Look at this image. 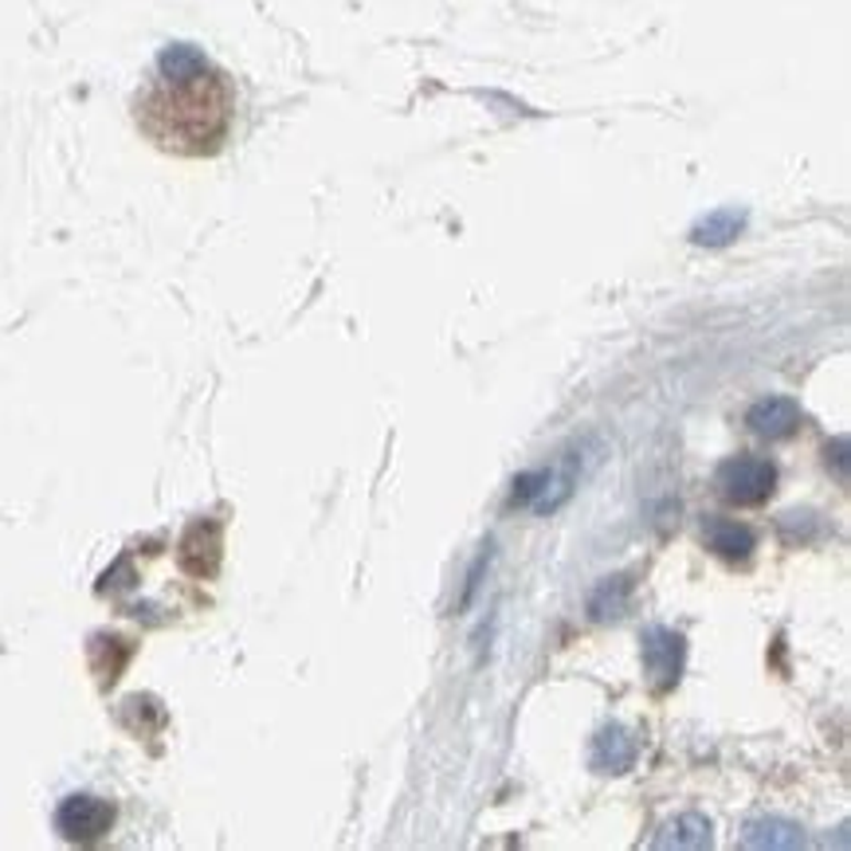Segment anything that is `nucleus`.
Instances as JSON below:
<instances>
[{"instance_id":"obj_1","label":"nucleus","mask_w":851,"mask_h":851,"mask_svg":"<svg viewBox=\"0 0 851 851\" xmlns=\"http://www.w3.org/2000/svg\"><path fill=\"white\" fill-rule=\"evenodd\" d=\"M232 90L193 44H170L157 59V87L142 102V126L165 150L212 153L228 134Z\"/></svg>"},{"instance_id":"obj_2","label":"nucleus","mask_w":851,"mask_h":851,"mask_svg":"<svg viewBox=\"0 0 851 851\" xmlns=\"http://www.w3.org/2000/svg\"><path fill=\"white\" fill-rule=\"evenodd\" d=\"M722 499L734 502V506H757L773 494L777 487V471H773L770 459H753V456H734L718 467L714 476Z\"/></svg>"},{"instance_id":"obj_3","label":"nucleus","mask_w":851,"mask_h":851,"mask_svg":"<svg viewBox=\"0 0 851 851\" xmlns=\"http://www.w3.org/2000/svg\"><path fill=\"white\" fill-rule=\"evenodd\" d=\"M114 825V808L99 797H67L55 812V828L63 840L72 843H95Z\"/></svg>"},{"instance_id":"obj_4","label":"nucleus","mask_w":851,"mask_h":851,"mask_svg":"<svg viewBox=\"0 0 851 851\" xmlns=\"http://www.w3.org/2000/svg\"><path fill=\"white\" fill-rule=\"evenodd\" d=\"M745 424H750V428L765 439H785V436L797 432L800 408H797V401H789V396H770V401L753 404L750 416H745Z\"/></svg>"},{"instance_id":"obj_5","label":"nucleus","mask_w":851,"mask_h":851,"mask_svg":"<svg viewBox=\"0 0 851 851\" xmlns=\"http://www.w3.org/2000/svg\"><path fill=\"white\" fill-rule=\"evenodd\" d=\"M644 655L652 675H659V687H672L679 679V664H683V640L667 628H652L644 636Z\"/></svg>"},{"instance_id":"obj_6","label":"nucleus","mask_w":851,"mask_h":851,"mask_svg":"<svg viewBox=\"0 0 851 851\" xmlns=\"http://www.w3.org/2000/svg\"><path fill=\"white\" fill-rule=\"evenodd\" d=\"M185 565L193 574L200 577H212L216 574V561H220V530L212 522H197V526L185 534Z\"/></svg>"},{"instance_id":"obj_7","label":"nucleus","mask_w":851,"mask_h":851,"mask_svg":"<svg viewBox=\"0 0 851 851\" xmlns=\"http://www.w3.org/2000/svg\"><path fill=\"white\" fill-rule=\"evenodd\" d=\"M707 546L714 549V554L730 557V561H742V557H750V549H753V530L738 526V522H730V519H710Z\"/></svg>"},{"instance_id":"obj_8","label":"nucleus","mask_w":851,"mask_h":851,"mask_svg":"<svg viewBox=\"0 0 851 851\" xmlns=\"http://www.w3.org/2000/svg\"><path fill=\"white\" fill-rule=\"evenodd\" d=\"M745 225V216L742 212H714L707 216L699 228H695V243H710V248H722V243H730L738 232H742Z\"/></svg>"}]
</instances>
